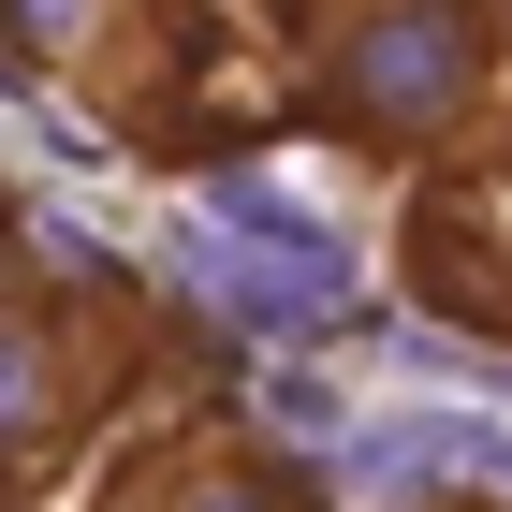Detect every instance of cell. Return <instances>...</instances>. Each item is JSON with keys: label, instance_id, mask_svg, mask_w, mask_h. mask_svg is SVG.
<instances>
[{"label": "cell", "instance_id": "cell-1", "mask_svg": "<svg viewBox=\"0 0 512 512\" xmlns=\"http://www.w3.org/2000/svg\"><path fill=\"white\" fill-rule=\"evenodd\" d=\"M498 74V0H352V30L322 44V118L366 147L454 132Z\"/></svg>", "mask_w": 512, "mask_h": 512}, {"label": "cell", "instance_id": "cell-2", "mask_svg": "<svg viewBox=\"0 0 512 512\" xmlns=\"http://www.w3.org/2000/svg\"><path fill=\"white\" fill-rule=\"evenodd\" d=\"M59 410H74V352H59V322H44V308H0V469L44 454Z\"/></svg>", "mask_w": 512, "mask_h": 512}, {"label": "cell", "instance_id": "cell-3", "mask_svg": "<svg viewBox=\"0 0 512 512\" xmlns=\"http://www.w3.org/2000/svg\"><path fill=\"white\" fill-rule=\"evenodd\" d=\"M103 15H118V0H0V30L30 44V59H88V44H103Z\"/></svg>", "mask_w": 512, "mask_h": 512}]
</instances>
